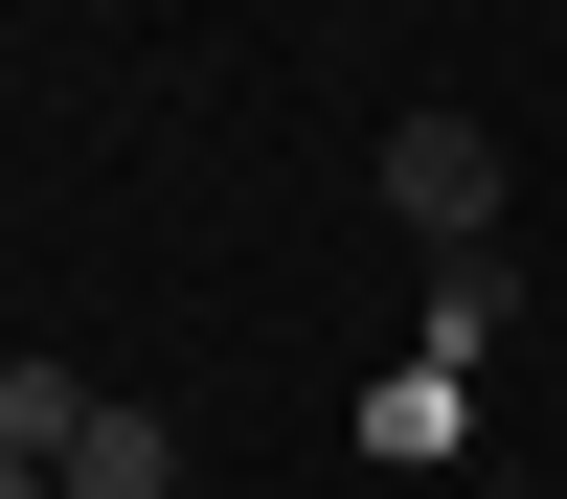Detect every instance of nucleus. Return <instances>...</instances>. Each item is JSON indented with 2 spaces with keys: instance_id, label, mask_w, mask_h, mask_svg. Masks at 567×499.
Instances as JSON below:
<instances>
[{
  "instance_id": "1",
  "label": "nucleus",
  "mask_w": 567,
  "mask_h": 499,
  "mask_svg": "<svg viewBox=\"0 0 567 499\" xmlns=\"http://www.w3.org/2000/svg\"><path fill=\"white\" fill-rule=\"evenodd\" d=\"M363 181H386V227H409V250H454V272H477V227H499V114H386V159H363Z\"/></svg>"
},
{
  "instance_id": "2",
  "label": "nucleus",
  "mask_w": 567,
  "mask_h": 499,
  "mask_svg": "<svg viewBox=\"0 0 567 499\" xmlns=\"http://www.w3.org/2000/svg\"><path fill=\"white\" fill-rule=\"evenodd\" d=\"M91 408H114L91 363H0V454H23V477H69V432H91Z\"/></svg>"
},
{
  "instance_id": "3",
  "label": "nucleus",
  "mask_w": 567,
  "mask_h": 499,
  "mask_svg": "<svg viewBox=\"0 0 567 499\" xmlns=\"http://www.w3.org/2000/svg\"><path fill=\"white\" fill-rule=\"evenodd\" d=\"M69 499H182V432H159V408H91V432H69Z\"/></svg>"
},
{
  "instance_id": "4",
  "label": "nucleus",
  "mask_w": 567,
  "mask_h": 499,
  "mask_svg": "<svg viewBox=\"0 0 567 499\" xmlns=\"http://www.w3.org/2000/svg\"><path fill=\"white\" fill-rule=\"evenodd\" d=\"M0 499H69V477H23V454H0Z\"/></svg>"
},
{
  "instance_id": "5",
  "label": "nucleus",
  "mask_w": 567,
  "mask_h": 499,
  "mask_svg": "<svg viewBox=\"0 0 567 499\" xmlns=\"http://www.w3.org/2000/svg\"><path fill=\"white\" fill-rule=\"evenodd\" d=\"M477 499H523V477H477Z\"/></svg>"
}]
</instances>
